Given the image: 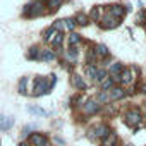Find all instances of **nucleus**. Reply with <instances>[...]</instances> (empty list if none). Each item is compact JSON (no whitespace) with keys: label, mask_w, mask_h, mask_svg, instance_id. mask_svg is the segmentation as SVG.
Segmentation results:
<instances>
[{"label":"nucleus","mask_w":146,"mask_h":146,"mask_svg":"<svg viewBox=\"0 0 146 146\" xmlns=\"http://www.w3.org/2000/svg\"><path fill=\"white\" fill-rule=\"evenodd\" d=\"M96 102H98V103H107V102H110V98H108V93H107V91L100 93V95H98V98H96Z\"/></svg>","instance_id":"nucleus-25"},{"label":"nucleus","mask_w":146,"mask_h":146,"mask_svg":"<svg viewBox=\"0 0 146 146\" xmlns=\"http://www.w3.org/2000/svg\"><path fill=\"white\" fill-rule=\"evenodd\" d=\"M144 28H146V23H144Z\"/></svg>","instance_id":"nucleus-35"},{"label":"nucleus","mask_w":146,"mask_h":146,"mask_svg":"<svg viewBox=\"0 0 146 146\" xmlns=\"http://www.w3.org/2000/svg\"><path fill=\"white\" fill-rule=\"evenodd\" d=\"M83 108H84V112H86V113H90V115H91V113L98 112L100 105H98V102H95V100H88V102H86V105H84Z\"/></svg>","instance_id":"nucleus-8"},{"label":"nucleus","mask_w":146,"mask_h":146,"mask_svg":"<svg viewBox=\"0 0 146 146\" xmlns=\"http://www.w3.org/2000/svg\"><path fill=\"white\" fill-rule=\"evenodd\" d=\"M113 83H115V81H113L112 78H108V79L102 81V88H103L105 91H108V90H112V88H113Z\"/></svg>","instance_id":"nucleus-19"},{"label":"nucleus","mask_w":146,"mask_h":146,"mask_svg":"<svg viewBox=\"0 0 146 146\" xmlns=\"http://www.w3.org/2000/svg\"><path fill=\"white\" fill-rule=\"evenodd\" d=\"M53 35H55V29H53V26H52V28H48V29H45V33H43V36H45V40H46V41H50Z\"/></svg>","instance_id":"nucleus-28"},{"label":"nucleus","mask_w":146,"mask_h":146,"mask_svg":"<svg viewBox=\"0 0 146 146\" xmlns=\"http://www.w3.org/2000/svg\"><path fill=\"white\" fill-rule=\"evenodd\" d=\"M26 84H28V78H23L21 83H19V93H21V95H26V93H28V91H26Z\"/></svg>","instance_id":"nucleus-24"},{"label":"nucleus","mask_w":146,"mask_h":146,"mask_svg":"<svg viewBox=\"0 0 146 146\" xmlns=\"http://www.w3.org/2000/svg\"><path fill=\"white\" fill-rule=\"evenodd\" d=\"M50 84H46V79L45 78H36L35 79V90H33V96H40V95H46L50 93Z\"/></svg>","instance_id":"nucleus-1"},{"label":"nucleus","mask_w":146,"mask_h":146,"mask_svg":"<svg viewBox=\"0 0 146 146\" xmlns=\"http://www.w3.org/2000/svg\"><path fill=\"white\" fill-rule=\"evenodd\" d=\"M110 16L120 21V19H122V17L125 16V11H124V7H122V5L115 4V5H112V7H110Z\"/></svg>","instance_id":"nucleus-5"},{"label":"nucleus","mask_w":146,"mask_h":146,"mask_svg":"<svg viewBox=\"0 0 146 146\" xmlns=\"http://www.w3.org/2000/svg\"><path fill=\"white\" fill-rule=\"evenodd\" d=\"M95 52H96L98 55H102V57H108V55H110V50H108V48H107L105 45H98Z\"/></svg>","instance_id":"nucleus-18"},{"label":"nucleus","mask_w":146,"mask_h":146,"mask_svg":"<svg viewBox=\"0 0 146 146\" xmlns=\"http://www.w3.org/2000/svg\"><path fill=\"white\" fill-rule=\"evenodd\" d=\"M62 28H64V21H57V23L53 24V29H57L58 33L62 31Z\"/></svg>","instance_id":"nucleus-32"},{"label":"nucleus","mask_w":146,"mask_h":146,"mask_svg":"<svg viewBox=\"0 0 146 146\" xmlns=\"http://www.w3.org/2000/svg\"><path fill=\"white\" fill-rule=\"evenodd\" d=\"M19 146H26V144H24V143H21V144H19Z\"/></svg>","instance_id":"nucleus-34"},{"label":"nucleus","mask_w":146,"mask_h":146,"mask_svg":"<svg viewBox=\"0 0 146 146\" xmlns=\"http://www.w3.org/2000/svg\"><path fill=\"white\" fill-rule=\"evenodd\" d=\"M28 58H40V50L36 48V46H33L31 50H29V53H28Z\"/></svg>","instance_id":"nucleus-23"},{"label":"nucleus","mask_w":146,"mask_h":146,"mask_svg":"<svg viewBox=\"0 0 146 146\" xmlns=\"http://www.w3.org/2000/svg\"><path fill=\"white\" fill-rule=\"evenodd\" d=\"M139 122H141V112L137 108H132L125 113V124L127 125H136Z\"/></svg>","instance_id":"nucleus-2"},{"label":"nucleus","mask_w":146,"mask_h":146,"mask_svg":"<svg viewBox=\"0 0 146 146\" xmlns=\"http://www.w3.org/2000/svg\"><path fill=\"white\" fill-rule=\"evenodd\" d=\"M132 79H134V78H132V74H131V70H125V69H124V70L120 72V81H122L124 84L132 83Z\"/></svg>","instance_id":"nucleus-12"},{"label":"nucleus","mask_w":146,"mask_h":146,"mask_svg":"<svg viewBox=\"0 0 146 146\" xmlns=\"http://www.w3.org/2000/svg\"><path fill=\"white\" fill-rule=\"evenodd\" d=\"M100 14H102V7H95V9L91 11V19L100 21Z\"/></svg>","instance_id":"nucleus-27"},{"label":"nucleus","mask_w":146,"mask_h":146,"mask_svg":"<svg viewBox=\"0 0 146 146\" xmlns=\"http://www.w3.org/2000/svg\"><path fill=\"white\" fill-rule=\"evenodd\" d=\"M95 57H96V52L91 50V52L88 53V64H93V62H95Z\"/></svg>","instance_id":"nucleus-31"},{"label":"nucleus","mask_w":146,"mask_h":146,"mask_svg":"<svg viewBox=\"0 0 146 146\" xmlns=\"http://www.w3.org/2000/svg\"><path fill=\"white\" fill-rule=\"evenodd\" d=\"M62 2H64V0H48V7H50V9H55V11H57V9H58V7L62 5Z\"/></svg>","instance_id":"nucleus-26"},{"label":"nucleus","mask_w":146,"mask_h":146,"mask_svg":"<svg viewBox=\"0 0 146 146\" xmlns=\"http://www.w3.org/2000/svg\"><path fill=\"white\" fill-rule=\"evenodd\" d=\"M100 26L103 28V29H113V28H117L119 26V19H115V17H103L102 21H100Z\"/></svg>","instance_id":"nucleus-3"},{"label":"nucleus","mask_w":146,"mask_h":146,"mask_svg":"<svg viewBox=\"0 0 146 146\" xmlns=\"http://www.w3.org/2000/svg\"><path fill=\"white\" fill-rule=\"evenodd\" d=\"M29 143L33 146H46V137L41 136L40 132H35V134L29 136Z\"/></svg>","instance_id":"nucleus-4"},{"label":"nucleus","mask_w":146,"mask_h":146,"mask_svg":"<svg viewBox=\"0 0 146 146\" xmlns=\"http://www.w3.org/2000/svg\"><path fill=\"white\" fill-rule=\"evenodd\" d=\"M105 76H107V72L102 70V69H98V70H96V78H95V81H100V83H102V81H105Z\"/></svg>","instance_id":"nucleus-29"},{"label":"nucleus","mask_w":146,"mask_h":146,"mask_svg":"<svg viewBox=\"0 0 146 146\" xmlns=\"http://www.w3.org/2000/svg\"><path fill=\"white\" fill-rule=\"evenodd\" d=\"M76 24H79V26H88V23H90V19H88V16L86 14H83V12H79L78 16H76Z\"/></svg>","instance_id":"nucleus-14"},{"label":"nucleus","mask_w":146,"mask_h":146,"mask_svg":"<svg viewBox=\"0 0 146 146\" xmlns=\"http://www.w3.org/2000/svg\"><path fill=\"white\" fill-rule=\"evenodd\" d=\"M124 96H125L124 88H112V90L108 91V98H110V100H120V98H124Z\"/></svg>","instance_id":"nucleus-7"},{"label":"nucleus","mask_w":146,"mask_h":146,"mask_svg":"<svg viewBox=\"0 0 146 146\" xmlns=\"http://www.w3.org/2000/svg\"><path fill=\"white\" fill-rule=\"evenodd\" d=\"M108 132H110V129H108L107 125H98V127H95V134H96L98 137H105Z\"/></svg>","instance_id":"nucleus-15"},{"label":"nucleus","mask_w":146,"mask_h":146,"mask_svg":"<svg viewBox=\"0 0 146 146\" xmlns=\"http://www.w3.org/2000/svg\"><path fill=\"white\" fill-rule=\"evenodd\" d=\"M96 70H98L96 65H88V67H86V74H88L91 79H95V78H96Z\"/></svg>","instance_id":"nucleus-20"},{"label":"nucleus","mask_w":146,"mask_h":146,"mask_svg":"<svg viewBox=\"0 0 146 146\" xmlns=\"http://www.w3.org/2000/svg\"><path fill=\"white\" fill-rule=\"evenodd\" d=\"M28 110H29L31 113H35V115H46V112H45L43 108H40V107H35V105H31Z\"/></svg>","instance_id":"nucleus-21"},{"label":"nucleus","mask_w":146,"mask_h":146,"mask_svg":"<svg viewBox=\"0 0 146 146\" xmlns=\"http://www.w3.org/2000/svg\"><path fill=\"white\" fill-rule=\"evenodd\" d=\"M12 124H14V119H12V117L0 115V131H9Z\"/></svg>","instance_id":"nucleus-6"},{"label":"nucleus","mask_w":146,"mask_h":146,"mask_svg":"<svg viewBox=\"0 0 146 146\" xmlns=\"http://www.w3.org/2000/svg\"><path fill=\"white\" fill-rule=\"evenodd\" d=\"M50 41H52V45H53V46H60V45H62V41H64L62 33H55V35H53V38H52Z\"/></svg>","instance_id":"nucleus-17"},{"label":"nucleus","mask_w":146,"mask_h":146,"mask_svg":"<svg viewBox=\"0 0 146 146\" xmlns=\"http://www.w3.org/2000/svg\"><path fill=\"white\" fill-rule=\"evenodd\" d=\"M141 93H146V83H144V84H141Z\"/></svg>","instance_id":"nucleus-33"},{"label":"nucleus","mask_w":146,"mask_h":146,"mask_svg":"<svg viewBox=\"0 0 146 146\" xmlns=\"http://www.w3.org/2000/svg\"><path fill=\"white\" fill-rule=\"evenodd\" d=\"M76 57H78V50H76L74 46H70V48H69V52H67V58H69L70 62H74V60H76Z\"/></svg>","instance_id":"nucleus-22"},{"label":"nucleus","mask_w":146,"mask_h":146,"mask_svg":"<svg viewBox=\"0 0 146 146\" xmlns=\"http://www.w3.org/2000/svg\"><path fill=\"white\" fill-rule=\"evenodd\" d=\"M81 43V36L78 35V33H72L70 36H69V45L70 46H76V45H79Z\"/></svg>","instance_id":"nucleus-16"},{"label":"nucleus","mask_w":146,"mask_h":146,"mask_svg":"<svg viewBox=\"0 0 146 146\" xmlns=\"http://www.w3.org/2000/svg\"><path fill=\"white\" fill-rule=\"evenodd\" d=\"M117 144V134L115 132H108L103 137V146H115Z\"/></svg>","instance_id":"nucleus-9"},{"label":"nucleus","mask_w":146,"mask_h":146,"mask_svg":"<svg viewBox=\"0 0 146 146\" xmlns=\"http://www.w3.org/2000/svg\"><path fill=\"white\" fill-rule=\"evenodd\" d=\"M124 70V64H120V62H115L112 67H110V74L112 76H120V72Z\"/></svg>","instance_id":"nucleus-11"},{"label":"nucleus","mask_w":146,"mask_h":146,"mask_svg":"<svg viewBox=\"0 0 146 146\" xmlns=\"http://www.w3.org/2000/svg\"><path fill=\"white\" fill-rule=\"evenodd\" d=\"M40 58L45 62H50V60H55V53L52 50H43V52H40Z\"/></svg>","instance_id":"nucleus-13"},{"label":"nucleus","mask_w":146,"mask_h":146,"mask_svg":"<svg viewBox=\"0 0 146 146\" xmlns=\"http://www.w3.org/2000/svg\"><path fill=\"white\" fill-rule=\"evenodd\" d=\"M64 26H65L67 29H74V28H76V21H74V19H65V21H64Z\"/></svg>","instance_id":"nucleus-30"},{"label":"nucleus","mask_w":146,"mask_h":146,"mask_svg":"<svg viewBox=\"0 0 146 146\" xmlns=\"http://www.w3.org/2000/svg\"><path fill=\"white\" fill-rule=\"evenodd\" d=\"M72 84H74L78 90H81V91H83V90H86V83H84V81H83V78H81V76H78V74L72 76Z\"/></svg>","instance_id":"nucleus-10"}]
</instances>
